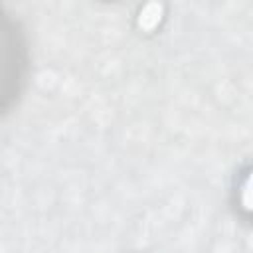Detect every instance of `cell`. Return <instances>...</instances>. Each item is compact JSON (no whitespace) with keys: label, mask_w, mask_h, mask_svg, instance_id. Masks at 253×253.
<instances>
[{"label":"cell","mask_w":253,"mask_h":253,"mask_svg":"<svg viewBox=\"0 0 253 253\" xmlns=\"http://www.w3.org/2000/svg\"><path fill=\"white\" fill-rule=\"evenodd\" d=\"M162 18V4L158 2H148L142 10H140V16H138V26L144 28V30H152Z\"/></svg>","instance_id":"cell-1"},{"label":"cell","mask_w":253,"mask_h":253,"mask_svg":"<svg viewBox=\"0 0 253 253\" xmlns=\"http://www.w3.org/2000/svg\"><path fill=\"white\" fill-rule=\"evenodd\" d=\"M241 202H243V208L247 211H253V172L245 180V186L241 192Z\"/></svg>","instance_id":"cell-2"}]
</instances>
